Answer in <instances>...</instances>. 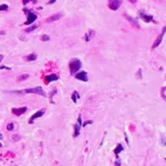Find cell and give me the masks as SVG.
<instances>
[{
    "instance_id": "obj_13",
    "label": "cell",
    "mask_w": 166,
    "mask_h": 166,
    "mask_svg": "<svg viewBox=\"0 0 166 166\" xmlns=\"http://www.w3.org/2000/svg\"><path fill=\"white\" fill-rule=\"evenodd\" d=\"M61 16H62V14H61V13H56V14H54V15H51V16H49L47 20H46V21H47V23H52V21L58 20Z\"/></svg>"
},
{
    "instance_id": "obj_5",
    "label": "cell",
    "mask_w": 166,
    "mask_h": 166,
    "mask_svg": "<svg viewBox=\"0 0 166 166\" xmlns=\"http://www.w3.org/2000/svg\"><path fill=\"white\" fill-rule=\"evenodd\" d=\"M165 32H166V26L163 28V30H162V32L161 34L157 37V39L155 40V42H154V44L152 45V49H155V48H157L159 45H160V43L162 42V39H163V36L165 35Z\"/></svg>"
},
{
    "instance_id": "obj_33",
    "label": "cell",
    "mask_w": 166,
    "mask_h": 166,
    "mask_svg": "<svg viewBox=\"0 0 166 166\" xmlns=\"http://www.w3.org/2000/svg\"><path fill=\"white\" fill-rule=\"evenodd\" d=\"M3 57H4V56H3L2 54H0V62H1V61L3 60Z\"/></svg>"
},
{
    "instance_id": "obj_21",
    "label": "cell",
    "mask_w": 166,
    "mask_h": 166,
    "mask_svg": "<svg viewBox=\"0 0 166 166\" xmlns=\"http://www.w3.org/2000/svg\"><path fill=\"white\" fill-rule=\"evenodd\" d=\"M13 127H14V124L12 123V122H10V123H8V124H7V126H6V130L10 131V130H13Z\"/></svg>"
},
{
    "instance_id": "obj_12",
    "label": "cell",
    "mask_w": 166,
    "mask_h": 166,
    "mask_svg": "<svg viewBox=\"0 0 166 166\" xmlns=\"http://www.w3.org/2000/svg\"><path fill=\"white\" fill-rule=\"evenodd\" d=\"M123 15H124V17L131 24V26L134 27V28H137V29H140V26H139V24H138L137 20H134V18H133L131 16H130V15H127V14H123Z\"/></svg>"
},
{
    "instance_id": "obj_19",
    "label": "cell",
    "mask_w": 166,
    "mask_h": 166,
    "mask_svg": "<svg viewBox=\"0 0 166 166\" xmlns=\"http://www.w3.org/2000/svg\"><path fill=\"white\" fill-rule=\"evenodd\" d=\"M29 78V75L28 73H24V75H20V76H17V82H21V81H24Z\"/></svg>"
},
{
    "instance_id": "obj_34",
    "label": "cell",
    "mask_w": 166,
    "mask_h": 166,
    "mask_svg": "<svg viewBox=\"0 0 166 166\" xmlns=\"http://www.w3.org/2000/svg\"><path fill=\"white\" fill-rule=\"evenodd\" d=\"M128 1H130V3H133V4H134V3H136V2H137V0H128Z\"/></svg>"
},
{
    "instance_id": "obj_3",
    "label": "cell",
    "mask_w": 166,
    "mask_h": 166,
    "mask_svg": "<svg viewBox=\"0 0 166 166\" xmlns=\"http://www.w3.org/2000/svg\"><path fill=\"white\" fill-rule=\"evenodd\" d=\"M24 11L26 12V14H27V20H26V23H24V24H27V26H30V24H32L34 21H35L37 20V14H35L34 12H32L31 10H29V9H27V8H24Z\"/></svg>"
},
{
    "instance_id": "obj_20",
    "label": "cell",
    "mask_w": 166,
    "mask_h": 166,
    "mask_svg": "<svg viewBox=\"0 0 166 166\" xmlns=\"http://www.w3.org/2000/svg\"><path fill=\"white\" fill-rule=\"evenodd\" d=\"M49 40H50V37H49L48 35H42V36H41V41H43V42H48Z\"/></svg>"
},
{
    "instance_id": "obj_22",
    "label": "cell",
    "mask_w": 166,
    "mask_h": 166,
    "mask_svg": "<svg viewBox=\"0 0 166 166\" xmlns=\"http://www.w3.org/2000/svg\"><path fill=\"white\" fill-rule=\"evenodd\" d=\"M165 91H166V87H163L161 89V96H162V98H163V99L166 101V96H165Z\"/></svg>"
},
{
    "instance_id": "obj_30",
    "label": "cell",
    "mask_w": 166,
    "mask_h": 166,
    "mask_svg": "<svg viewBox=\"0 0 166 166\" xmlns=\"http://www.w3.org/2000/svg\"><path fill=\"white\" fill-rule=\"evenodd\" d=\"M141 71H142V70H141V69H139V71H138V78H142V76H141Z\"/></svg>"
},
{
    "instance_id": "obj_37",
    "label": "cell",
    "mask_w": 166,
    "mask_h": 166,
    "mask_svg": "<svg viewBox=\"0 0 166 166\" xmlns=\"http://www.w3.org/2000/svg\"><path fill=\"white\" fill-rule=\"evenodd\" d=\"M165 160H166V159H165Z\"/></svg>"
},
{
    "instance_id": "obj_17",
    "label": "cell",
    "mask_w": 166,
    "mask_h": 166,
    "mask_svg": "<svg viewBox=\"0 0 166 166\" xmlns=\"http://www.w3.org/2000/svg\"><path fill=\"white\" fill-rule=\"evenodd\" d=\"M38 28H39V24H32V26H30L29 28H27V29L24 30V32L31 33V32H33V31H35L36 29H38Z\"/></svg>"
},
{
    "instance_id": "obj_18",
    "label": "cell",
    "mask_w": 166,
    "mask_h": 166,
    "mask_svg": "<svg viewBox=\"0 0 166 166\" xmlns=\"http://www.w3.org/2000/svg\"><path fill=\"white\" fill-rule=\"evenodd\" d=\"M122 151H123V147H122V145H120V144H118V145L116 146V148L114 149V154L116 156H118L119 153L122 152Z\"/></svg>"
},
{
    "instance_id": "obj_4",
    "label": "cell",
    "mask_w": 166,
    "mask_h": 166,
    "mask_svg": "<svg viewBox=\"0 0 166 166\" xmlns=\"http://www.w3.org/2000/svg\"><path fill=\"white\" fill-rule=\"evenodd\" d=\"M122 0H108V7L111 10H117L120 7Z\"/></svg>"
},
{
    "instance_id": "obj_24",
    "label": "cell",
    "mask_w": 166,
    "mask_h": 166,
    "mask_svg": "<svg viewBox=\"0 0 166 166\" xmlns=\"http://www.w3.org/2000/svg\"><path fill=\"white\" fill-rule=\"evenodd\" d=\"M161 144H162L163 146H166V139H165L164 136L161 137Z\"/></svg>"
},
{
    "instance_id": "obj_27",
    "label": "cell",
    "mask_w": 166,
    "mask_h": 166,
    "mask_svg": "<svg viewBox=\"0 0 166 166\" xmlns=\"http://www.w3.org/2000/svg\"><path fill=\"white\" fill-rule=\"evenodd\" d=\"M30 1H33L34 3H36V2H37L36 0H23V4H24V5H26L27 3H28V2H30Z\"/></svg>"
},
{
    "instance_id": "obj_15",
    "label": "cell",
    "mask_w": 166,
    "mask_h": 166,
    "mask_svg": "<svg viewBox=\"0 0 166 166\" xmlns=\"http://www.w3.org/2000/svg\"><path fill=\"white\" fill-rule=\"evenodd\" d=\"M24 59H26L27 61H35L37 59V54L36 53H31L29 55H27Z\"/></svg>"
},
{
    "instance_id": "obj_26",
    "label": "cell",
    "mask_w": 166,
    "mask_h": 166,
    "mask_svg": "<svg viewBox=\"0 0 166 166\" xmlns=\"http://www.w3.org/2000/svg\"><path fill=\"white\" fill-rule=\"evenodd\" d=\"M20 137L17 136V134H15V136L12 137V140H13L14 142H17V141H20Z\"/></svg>"
},
{
    "instance_id": "obj_32",
    "label": "cell",
    "mask_w": 166,
    "mask_h": 166,
    "mask_svg": "<svg viewBox=\"0 0 166 166\" xmlns=\"http://www.w3.org/2000/svg\"><path fill=\"white\" fill-rule=\"evenodd\" d=\"M114 165H121V163H120V161H119V160H117V161H116V162H115V163H114Z\"/></svg>"
},
{
    "instance_id": "obj_16",
    "label": "cell",
    "mask_w": 166,
    "mask_h": 166,
    "mask_svg": "<svg viewBox=\"0 0 166 166\" xmlns=\"http://www.w3.org/2000/svg\"><path fill=\"white\" fill-rule=\"evenodd\" d=\"M79 98V92L78 91H75L72 93V95H71V100H72V102L73 103H76L78 102V99Z\"/></svg>"
},
{
    "instance_id": "obj_25",
    "label": "cell",
    "mask_w": 166,
    "mask_h": 166,
    "mask_svg": "<svg viewBox=\"0 0 166 166\" xmlns=\"http://www.w3.org/2000/svg\"><path fill=\"white\" fill-rule=\"evenodd\" d=\"M92 123H93V120H88V121L84 122V123H83V125H82V126H87L88 124H92Z\"/></svg>"
},
{
    "instance_id": "obj_1",
    "label": "cell",
    "mask_w": 166,
    "mask_h": 166,
    "mask_svg": "<svg viewBox=\"0 0 166 166\" xmlns=\"http://www.w3.org/2000/svg\"><path fill=\"white\" fill-rule=\"evenodd\" d=\"M6 93L18 94V95H24V94H37V95H40V96L46 97V93L44 92V90L42 89L41 86H38V87H35V88L26 89V90H24V91H10V92H6Z\"/></svg>"
},
{
    "instance_id": "obj_36",
    "label": "cell",
    "mask_w": 166,
    "mask_h": 166,
    "mask_svg": "<svg viewBox=\"0 0 166 166\" xmlns=\"http://www.w3.org/2000/svg\"><path fill=\"white\" fill-rule=\"evenodd\" d=\"M0 147H2V144L1 143H0Z\"/></svg>"
},
{
    "instance_id": "obj_35",
    "label": "cell",
    "mask_w": 166,
    "mask_h": 166,
    "mask_svg": "<svg viewBox=\"0 0 166 166\" xmlns=\"http://www.w3.org/2000/svg\"><path fill=\"white\" fill-rule=\"evenodd\" d=\"M3 138H2V134H0V140H2Z\"/></svg>"
},
{
    "instance_id": "obj_8",
    "label": "cell",
    "mask_w": 166,
    "mask_h": 166,
    "mask_svg": "<svg viewBox=\"0 0 166 166\" xmlns=\"http://www.w3.org/2000/svg\"><path fill=\"white\" fill-rule=\"evenodd\" d=\"M27 107H20V108H12L11 109V112L13 113L14 115H16V116H20V115H23L24 113H26L27 111Z\"/></svg>"
},
{
    "instance_id": "obj_28",
    "label": "cell",
    "mask_w": 166,
    "mask_h": 166,
    "mask_svg": "<svg viewBox=\"0 0 166 166\" xmlns=\"http://www.w3.org/2000/svg\"><path fill=\"white\" fill-rule=\"evenodd\" d=\"M0 69H8V70H10V67H7V66L2 65V66H0Z\"/></svg>"
},
{
    "instance_id": "obj_11",
    "label": "cell",
    "mask_w": 166,
    "mask_h": 166,
    "mask_svg": "<svg viewBox=\"0 0 166 166\" xmlns=\"http://www.w3.org/2000/svg\"><path fill=\"white\" fill-rule=\"evenodd\" d=\"M140 17L142 18L145 23H150V21H153V15L145 14L143 11H140Z\"/></svg>"
},
{
    "instance_id": "obj_6",
    "label": "cell",
    "mask_w": 166,
    "mask_h": 166,
    "mask_svg": "<svg viewBox=\"0 0 166 166\" xmlns=\"http://www.w3.org/2000/svg\"><path fill=\"white\" fill-rule=\"evenodd\" d=\"M82 115H79V118H78V123L75 124V133H73V137L76 138L79 137V131H81V127H82Z\"/></svg>"
},
{
    "instance_id": "obj_2",
    "label": "cell",
    "mask_w": 166,
    "mask_h": 166,
    "mask_svg": "<svg viewBox=\"0 0 166 166\" xmlns=\"http://www.w3.org/2000/svg\"><path fill=\"white\" fill-rule=\"evenodd\" d=\"M82 67V62L81 60H79L78 58H73L69 61V71L70 75H75L76 71H79V69Z\"/></svg>"
},
{
    "instance_id": "obj_7",
    "label": "cell",
    "mask_w": 166,
    "mask_h": 166,
    "mask_svg": "<svg viewBox=\"0 0 166 166\" xmlns=\"http://www.w3.org/2000/svg\"><path fill=\"white\" fill-rule=\"evenodd\" d=\"M44 113H45V109H41V110H39V111H37L35 114H33L32 116H31V118L29 119V123L30 124H32L34 121H35V119L37 118H39V117H41V116L44 115Z\"/></svg>"
},
{
    "instance_id": "obj_14",
    "label": "cell",
    "mask_w": 166,
    "mask_h": 166,
    "mask_svg": "<svg viewBox=\"0 0 166 166\" xmlns=\"http://www.w3.org/2000/svg\"><path fill=\"white\" fill-rule=\"evenodd\" d=\"M94 36H95V31L89 30L88 32L86 33V35H85V41H86V42H89L92 38H93Z\"/></svg>"
},
{
    "instance_id": "obj_31",
    "label": "cell",
    "mask_w": 166,
    "mask_h": 166,
    "mask_svg": "<svg viewBox=\"0 0 166 166\" xmlns=\"http://www.w3.org/2000/svg\"><path fill=\"white\" fill-rule=\"evenodd\" d=\"M124 138H125V142L128 144V138H127V136H126V134H124Z\"/></svg>"
},
{
    "instance_id": "obj_9",
    "label": "cell",
    "mask_w": 166,
    "mask_h": 166,
    "mask_svg": "<svg viewBox=\"0 0 166 166\" xmlns=\"http://www.w3.org/2000/svg\"><path fill=\"white\" fill-rule=\"evenodd\" d=\"M75 79H78L79 81H82V82H87L88 81L87 72H86V71H81V72L76 73V75H75Z\"/></svg>"
},
{
    "instance_id": "obj_10",
    "label": "cell",
    "mask_w": 166,
    "mask_h": 166,
    "mask_svg": "<svg viewBox=\"0 0 166 166\" xmlns=\"http://www.w3.org/2000/svg\"><path fill=\"white\" fill-rule=\"evenodd\" d=\"M59 76L55 73H51V75H48L45 76V82L46 83H51V82H55V81H58Z\"/></svg>"
},
{
    "instance_id": "obj_29",
    "label": "cell",
    "mask_w": 166,
    "mask_h": 166,
    "mask_svg": "<svg viewBox=\"0 0 166 166\" xmlns=\"http://www.w3.org/2000/svg\"><path fill=\"white\" fill-rule=\"evenodd\" d=\"M56 1H57V0H50V1L48 2V4H49V5H51V4H53V3H55Z\"/></svg>"
},
{
    "instance_id": "obj_23",
    "label": "cell",
    "mask_w": 166,
    "mask_h": 166,
    "mask_svg": "<svg viewBox=\"0 0 166 166\" xmlns=\"http://www.w3.org/2000/svg\"><path fill=\"white\" fill-rule=\"evenodd\" d=\"M7 8H8L7 4H1V5H0V10H6Z\"/></svg>"
}]
</instances>
